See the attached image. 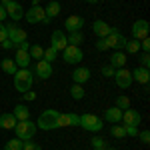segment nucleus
I'll return each instance as SVG.
<instances>
[{
	"label": "nucleus",
	"instance_id": "f257e3e1",
	"mask_svg": "<svg viewBox=\"0 0 150 150\" xmlns=\"http://www.w3.org/2000/svg\"><path fill=\"white\" fill-rule=\"evenodd\" d=\"M58 116L60 112L54 110V108H46L44 112H40L38 116V120H36V128H40V130H54L58 128Z\"/></svg>",
	"mask_w": 150,
	"mask_h": 150
},
{
	"label": "nucleus",
	"instance_id": "f03ea898",
	"mask_svg": "<svg viewBox=\"0 0 150 150\" xmlns=\"http://www.w3.org/2000/svg\"><path fill=\"white\" fill-rule=\"evenodd\" d=\"M32 84H34V72H30L28 68L16 70V74H14V88L18 92H22V94L28 92L32 88Z\"/></svg>",
	"mask_w": 150,
	"mask_h": 150
},
{
	"label": "nucleus",
	"instance_id": "7ed1b4c3",
	"mask_svg": "<svg viewBox=\"0 0 150 150\" xmlns=\"http://www.w3.org/2000/svg\"><path fill=\"white\" fill-rule=\"evenodd\" d=\"M36 122H32L30 118L28 120H20V122H16V126H14V132H16V138L20 140H32L36 134Z\"/></svg>",
	"mask_w": 150,
	"mask_h": 150
},
{
	"label": "nucleus",
	"instance_id": "20e7f679",
	"mask_svg": "<svg viewBox=\"0 0 150 150\" xmlns=\"http://www.w3.org/2000/svg\"><path fill=\"white\" fill-rule=\"evenodd\" d=\"M24 18H26V22H28V24H38V22L50 24V20H52V18H48V16H46V12H44L42 6H30L28 10L24 12Z\"/></svg>",
	"mask_w": 150,
	"mask_h": 150
},
{
	"label": "nucleus",
	"instance_id": "39448f33",
	"mask_svg": "<svg viewBox=\"0 0 150 150\" xmlns=\"http://www.w3.org/2000/svg\"><path fill=\"white\" fill-rule=\"evenodd\" d=\"M78 126H82L88 132H100L104 128V122H102V118H98L96 114H82Z\"/></svg>",
	"mask_w": 150,
	"mask_h": 150
},
{
	"label": "nucleus",
	"instance_id": "423d86ee",
	"mask_svg": "<svg viewBox=\"0 0 150 150\" xmlns=\"http://www.w3.org/2000/svg\"><path fill=\"white\" fill-rule=\"evenodd\" d=\"M0 4L6 8V16H10V20L18 22L20 18H24V8L20 6V2H16V0H0Z\"/></svg>",
	"mask_w": 150,
	"mask_h": 150
},
{
	"label": "nucleus",
	"instance_id": "0eeeda50",
	"mask_svg": "<svg viewBox=\"0 0 150 150\" xmlns=\"http://www.w3.org/2000/svg\"><path fill=\"white\" fill-rule=\"evenodd\" d=\"M82 58H84V52H82L80 46L68 44V46L62 50V60H64L66 64H78V62H82Z\"/></svg>",
	"mask_w": 150,
	"mask_h": 150
},
{
	"label": "nucleus",
	"instance_id": "6e6552de",
	"mask_svg": "<svg viewBox=\"0 0 150 150\" xmlns=\"http://www.w3.org/2000/svg\"><path fill=\"white\" fill-rule=\"evenodd\" d=\"M6 30H8V40H10L14 46H16V44H20V42H26V40H28L26 30L20 28L18 24H6Z\"/></svg>",
	"mask_w": 150,
	"mask_h": 150
},
{
	"label": "nucleus",
	"instance_id": "1a4fd4ad",
	"mask_svg": "<svg viewBox=\"0 0 150 150\" xmlns=\"http://www.w3.org/2000/svg\"><path fill=\"white\" fill-rule=\"evenodd\" d=\"M106 42H108V48H114V50H124V46H126V36L122 34L120 30H116V28H112V32L106 36Z\"/></svg>",
	"mask_w": 150,
	"mask_h": 150
},
{
	"label": "nucleus",
	"instance_id": "9d476101",
	"mask_svg": "<svg viewBox=\"0 0 150 150\" xmlns=\"http://www.w3.org/2000/svg\"><path fill=\"white\" fill-rule=\"evenodd\" d=\"M132 38L134 40H144V38H148V34H150V24H148V20H136V22L132 24Z\"/></svg>",
	"mask_w": 150,
	"mask_h": 150
},
{
	"label": "nucleus",
	"instance_id": "9b49d317",
	"mask_svg": "<svg viewBox=\"0 0 150 150\" xmlns=\"http://www.w3.org/2000/svg\"><path fill=\"white\" fill-rule=\"evenodd\" d=\"M112 78H114L118 88H128V86L132 84V74H130V70H128L126 66H124V68H116Z\"/></svg>",
	"mask_w": 150,
	"mask_h": 150
},
{
	"label": "nucleus",
	"instance_id": "f8f14e48",
	"mask_svg": "<svg viewBox=\"0 0 150 150\" xmlns=\"http://www.w3.org/2000/svg\"><path fill=\"white\" fill-rule=\"evenodd\" d=\"M50 46L58 50V52H62L64 48L68 46V40H66V32L64 30H54L52 36H50Z\"/></svg>",
	"mask_w": 150,
	"mask_h": 150
},
{
	"label": "nucleus",
	"instance_id": "ddd939ff",
	"mask_svg": "<svg viewBox=\"0 0 150 150\" xmlns=\"http://www.w3.org/2000/svg\"><path fill=\"white\" fill-rule=\"evenodd\" d=\"M34 76H38L40 80H48V78L52 76V64L46 62V60H36Z\"/></svg>",
	"mask_w": 150,
	"mask_h": 150
},
{
	"label": "nucleus",
	"instance_id": "4468645a",
	"mask_svg": "<svg viewBox=\"0 0 150 150\" xmlns=\"http://www.w3.org/2000/svg\"><path fill=\"white\" fill-rule=\"evenodd\" d=\"M82 26H84V18L78 16V14H72L64 20V30L66 32H78V30H82Z\"/></svg>",
	"mask_w": 150,
	"mask_h": 150
},
{
	"label": "nucleus",
	"instance_id": "2eb2a0df",
	"mask_svg": "<svg viewBox=\"0 0 150 150\" xmlns=\"http://www.w3.org/2000/svg\"><path fill=\"white\" fill-rule=\"evenodd\" d=\"M140 120H142V116H140L138 110H134V108H126V110H122V120H120V122L130 124V126H138Z\"/></svg>",
	"mask_w": 150,
	"mask_h": 150
},
{
	"label": "nucleus",
	"instance_id": "dca6fc26",
	"mask_svg": "<svg viewBox=\"0 0 150 150\" xmlns=\"http://www.w3.org/2000/svg\"><path fill=\"white\" fill-rule=\"evenodd\" d=\"M130 74H132V82H138V84H148L150 80V72L148 68H142V66H136L134 70H130Z\"/></svg>",
	"mask_w": 150,
	"mask_h": 150
},
{
	"label": "nucleus",
	"instance_id": "f3484780",
	"mask_svg": "<svg viewBox=\"0 0 150 150\" xmlns=\"http://www.w3.org/2000/svg\"><path fill=\"white\" fill-rule=\"evenodd\" d=\"M72 80H74V84H84V82H88L90 80V68H86V66L74 68V72H72Z\"/></svg>",
	"mask_w": 150,
	"mask_h": 150
},
{
	"label": "nucleus",
	"instance_id": "a211bd4d",
	"mask_svg": "<svg viewBox=\"0 0 150 150\" xmlns=\"http://www.w3.org/2000/svg\"><path fill=\"white\" fill-rule=\"evenodd\" d=\"M92 32L98 38H106V36L112 32V26H108V24L104 22V20H94V24H92Z\"/></svg>",
	"mask_w": 150,
	"mask_h": 150
},
{
	"label": "nucleus",
	"instance_id": "6ab92c4d",
	"mask_svg": "<svg viewBox=\"0 0 150 150\" xmlns=\"http://www.w3.org/2000/svg\"><path fill=\"white\" fill-rule=\"evenodd\" d=\"M14 64L18 66V68H28V64H30V54H28V50H16V54H14Z\"/></svg>",
	"mask_w": 150,
	"mask_h": 150
},
{
	"label": "nucleus",
	"instance_id": "aec40b11",
	"mask_svg": "<svg viewBox=\"0 0 150 150\" xmlns=\"http://www.w3.org/2000/svg\"><path fill=\"white\" fill-rule=\"evenodd\" d=\"M126 62H128L126 52H122V50H114V52H112V56H110V66H114V68H124Z\"/></svg>",
	"mask_w": 150,
	"mask_h": 150
},
{
	"label": "nucleus",
	"instance_id": "412c9836",
	"mask_svg": "<svg viewBox=\"0 0 150 150\" xmlns=\"http://www.w3.org/2000/svg\"><path fill=\"white\" fill-rule=\"evenodd\" d=\"M16 118L12 112H4V114H0V128H4V130H14L16 126Z\"/></svg>",
	"mask_w": 150,
	"mask_h": 150
},
{
	"label": "nucleus",
	"instance_id": "4be33fe9",
	"mask_svg": "<svg viewBox=\"0 0 150 150\" xmlns=\"http://www.w3.org/2000/svg\"><path fill=\"white\" fill-rule=\"evenodd\" d=\"M104 118H106L110 124H118V122L122 120V110H120V108H116V106H112V108H106Z\"/></svg>",
	"mask_w": 150,
	"mask_h": 150
},
{
	"label": "nucleus",
	"instance_id": "5701e85b",
	"mask_svg": "<svg viewBox=\"0 0 150 150\" xmlns=\"http://www.w3.org/2000/svg\"><path fill=\"white\" fill-rule=\"evenodd\" d=\"M12 114H14V118L20 122V120H28V118H30V110H28L24 104H16L14 110H12Z\"/></svg>",
	"mask_w": 150,
	"mask_h": 150
},
{
	"label": "nucleus",
	"instance_id": "b1692460",
	"mask_svg": "<svg viewBox=\"0 0 150 150\" xmlns=\"http://www.w3.org/2000/svg\"><path fill=\"white\" fill-rule=\"evenodd\" d=\"M60 10H62V8H60V2H58V0H50L46 4V8H44L48 18H56L58 14H60Z\"/></svg>",
	"mask_w": 150,
	"mask_h": 150
},
{
	"label": "nucleus",
	"instance_id": "393cba45",
	"mask_svg": "<svg viewBox=\"0 0 150 150\" xmlns=\"http://www.w3.org/2000/svg\"><path fill=\"white\" fill-rule=\"evenodd\" d=\"M0 66H2V70H4L6 74H10V76H14V74H16V70H18V66L14 64V60H12V58H2Z\"/></svg>",
	"mask_w": 150,
	"mask_h": 150
},
{
	"label": "nucleus",
	"instance_id": "a878e982",
	"mask_svg": "<svg viewBox=\"0 0 150 150\" xmlns=\"http://www.w3.org/2000/svg\"><path fill=\"white\" fill-rule=\"evenodd\" d=\"M70 96H72L74 100H82V98L86 96L84 86H82V84H72V86H70Z\"/></svg>",
	"mask_w": 150,
	"mask_h": 150
},
{
	"label": "nucleus",
	"instance_id": "bb28decb",
	"mask_svg": "<svg viewBox=\"0 0 150 150\" xmlns=\"http://www.w3.org/2000/svg\"><path fill=\"white\" fill-rule=\"evenodd\" d=\"M66 40H68V44H72V46H80L82 42H84V36H82L80 30L78 32H68Z\"/></svg>",
	"mask_w": 150,
	"mask_h": 150
},
{
	"label": "nucleus",
	"instance_id": "cd10ccee",
	"mask_svg": "<svg viewBox=\"0 0 150 150\" xmlns=\"http://www.w3.org/2000/svg\"><path fill=\"white\" fill-rule=\"evenodd\" d=\"M28 54L32 60H42V54H44V48L40 46V44H30L28 48Z\"/></svg>",
	"mask_w": 150,
	"mask_h": 150
},
{
	"label": "nucleus",
	"instance_id": "c85d7f7f",
	"mask_svg": "<svg viewBox=\"0 0 150 150\" xmlns=\"http://www.w3.org/2000/svg\"><path fill=\"white\" fill-rule=\"evenodd\" d=\"M58 58V50H54L52 46H48V48H44V54H42V60H46V62H54Z\"/></svg>",
	"mask_w": 150,
	"mask_h": 150
},
{
	"label": "nucleus",
	"instance_id": "c756f323",
	"mask_svg": "<svg viewBox=\"0 0 150 150\" xmlns=\"http://www.w3.org/2000/svg\"><path fill=\"white\" fill-rule=\"evenodd\" d=\"M124 50H126L128 54H138V52H140V42L132 38V40H128V42H126V46H124Z\"/></svg>",
	"mask_w": 150,
	"mask_h": 150
},
{
	"label": "nucleus",
	"instance_id": "7c9ffc66",
	"mask_svg": "<svg viewBox=\"0 0 150 150\" xmlns=\"http://www.w3.org/2000/svg\"><path fill=\"white\" fill-rule=\"evenodd\" d=\"M22 144H24V140L12 138V140H8V142L4 144V150H22Z\"/></svg>",
	"mask_w": 150,
	"mask_h": 150
},
{
	"label": "nucleus",
	"instance_id": "2f4dec72",
	"mask_svg": "<svg viewBox=\"0 0 150 150\" xmlns=\"http://www.w3.org/2000/svg\"><path fill=\"white\" fill-rule=\"evenodd\" d=\"M110 134L114 136V138H126V132H124V124L120 126V124H112V128H110Z\"/></svg>",
	"mask_w": 150,
	"mask_h": 150
},
{
	"label": "nucleus",
	"instance_id": "473e14b6",
	"mask_svg": "<svg viewBox=\"0 0 150 150\" xmlns=\"http://www.w3.org/2000/svg\"><path fill=\"white\" fill-rule=\"evenodd\" d=\"M116 108H120V110L130 108V98H128V96H124V94H120V96L116 98Z\"/></svg>",
	"mask_w": 150,
	"mask_h": 150
},
{
	"label": "nucleus",
	"instance_id": "72a5a7b5",
	"mask_svg": "<svg viewBox=\"0 0 150 150\" xmlns=\"http://www.w3.org/2000/svg\"><path fill=\"white\" fill-rule=\"evenodd\" d=\"M70 126V112H60L58 116V128H66Z\"/></svg>",
	"mask_w": 150,
	"mask_h": 150
},
{
	"label": "nucleus",
	"instance_id": "f704fd0d",
	"mask_svg": "<svg viewBox=\"0 0 150 150\" xmlns=\"http://www.w3.org/2000/svg\"><path fill=\"white\" fill-rule=\"evenodd\" d=\"M90 144H92V148H100V150L106 148V140H104L102 136H94V138L90 140Z\"/></svg>",
	"mask_w": 150,
	"mask_h": 150
},
{
	"label": "nucleus",
	"instance_id": "c9c22d12",
	"mask_svg": "<svg viewBox=\"0 0 150 150\" xmlns=\"http://www.w3.org/2000/svg\"><path fill=\"white\" fill-rule=\"evenodd\" d=\"M22 150H42V146H40V144H36L34 140H24Z\"/></svg>",
	"mask_w": 150,
	"mask_h": 150
},
{
	"label": "nucleus",
	"instance_id": "e433bc0d",
	"mask_svg": "<svg viewBox=\"0 0 150 150\" xmlns=\"http://www.w3.org/2000/svg\"><path fill=\"white\" fill-rule=\"evenodd\" d=\"M124 132H126V136H130V138H136V136H138V126L124 124Z\"/></svg>",
	"mask_w": 150,
	"mask_h": 150
},
{
	"label": "nucleus",
	"instance_id": "4c0bfd02",
	"mask_svg": "<svg viewBox=\"0 0 150 150\" xmlns=\"http://www.w3.org/2000/svg\"><path fill=\"white\" fill-rule=\"evenodd\" d=\"M114 72H116V68H114V66H110V64L102 66V76H106V78H112Z\"/></svg>",
	"mask_w": 150,
	"mask_h": 150
},
{
	"label": "nucleus",
	"instance_id": "58836bf2",
	"mask_svg": "<svg viewBox=\"0 0 150 150\" xmlns=\"http://www.w3.org/2000/svg\"><path fill=\"white\" fill-rule=\"evenodd\" d=\"M140 66H142V68H148L150 66V54L148 52H142V54H140Z\"/></svg>",
	"mask_w": 150,
	"mask_h": 150
},
{
	"label": "nucleus",
	"instance_id": "ea45409f",
	"mask_svg": "<svg viewBox=\"0 0 150 150\" xmlns=\"http://www.w3.org/2000/svg\"><path fill=\"white\" fill-rule=\"evenodd\" d=\"M94 46H96V50H100V52H104V50H108V42H106V38H98Z\"/></svg>",
	"mask_w": 150,
	"mask_h": 150
},
{
	"label": "nucleus",
	"instance_id": "a19ab883",
	"mask_svg": "<svg viewBox=\"0 0 150 150\" xmlns=\"http://www.w3.org/2000/svg\"><path fill=\"white\" fill-rule=\"evenodd\" d=\"M140 50H142V52H150V38L140 40Z\"/></svg>",
	"mask_w": 150,
	"mask_h": 150
},
{
	"label": "nucleus",
	"instance_id": "79ce46f5",
	"mask_svg": "<svg viewBox=\"0 0 150 150\" xmlns=\"http://www.w3.org/2000/svg\"><path fill=\"white\" fill-rule=\"evenodd\" d=\"M140 142H142V144H148L150 142V132L148 130H142V132H140Z\"/></svg>",
	"mask_w": 150,
	"mask_h": 150
},
{
	"label": "nucleus",
	"instance_id": "37998d69",
	"mask_svg": "<svg viewBox=\"0 0 150 150\" xmlns=\"http://www.w3.org/2000/svg\"><path fill=\"white\" fill-rule=\"evenodd\" d=\"M78 124H80V116L70 112V126H78Z\"/></svg>",
	"mask_w": 150,
	"mask_h": 150
},
{
	"label": "nucleus",
	"instance_id": "c03bdc74",
	"mask_svg": "<svg viewBox=\"0 0 150 150\" xmlns=\"http://www.w3.org/2000/svg\"><path fill=\"white\" fill-rule=\"evenodd\" d=\"M6 38H8V30H6V24L0 22V42H2V40H6Z\"/></svg>",
	"mask_w": 150,
	"mask_h": 150
},
{
	"label": "nucleus",
	"instance_id": "a18cd8bd",
	"mask_svg": "<svg viewBox=\"0 0 150 150\" xmlns=\"http://www.w3.org/2000/svg\"><path fill=\"white\" fill-rule=\"evenodd\" d=\"M24 100H26V102H34L36 100V92H32V90L24 92Z\"/></svg>",
	"mask_w": 150,
	"mask_h": 150
},
{
	"label": "nucleus",
	"instance_id": "49530a36",
	"mask_svg": "<svg viewBox=\"0 0 150 150\" xmlns=\"http://www.w3.org/2000/svg\"><path fill=\"white\" fill-rule=\"evenodd\" d=\"M0 46L4 48V50H10V48H14V44H12L10 40H8V38H6V40H2V42H0Z\"/></svg>",
	"mask_w": 150,
	"mask_h": 150
},
{
	"label": "nucleus",
	"instance_id": "de8ad7c7",
	"mask_svg": "<svg viewBox=\"0 0 150 150\" xmlns=\"http://www.w3.org/2000/svg\"><path fill=\"white\" fill-rule=\"evenodd\" d=\"M16 50H28V48H30V44H28V40H26V42H20V44H16Z\"/></svg>",
	"mask_w": 150,
	"mask_h": 150
},
{
	"label": "nucleus",
	"instance_id": "09e8293b",
	"mask_svg": "<svg viewBox=\"0 0 150 150\" xmlns=\"http://www.w3.org/2000/svg\"><path fill=\"white\" fill-rule=\"evenodd\" d=\"M4 18H6V8H4V6L0 4V22H2Z\"/></svg>",
	"mask_w": 150,
	"mask_h": 150
},
{
	"label": "nucleus",
	"instance_id": "8fccbe9b",
	"mask_svg": "<svg viewBox=\"0 0 150 150\" xmlns=\"http://www.w3.org/2000/svg\"><path fill=\"white\" fill-rule=\"evenodd\" d=\"M86 2H88V4H98L100 0H86Z\"/></svg>",
	"mask_w": 150,
	"mask_h": 150
},
{
	"label": "nucleus",
	"instance_id": "3c124183",
	"mask_svg": "<svg viewBox=\"0 0 150 150\" xmlns=\"http://www.w3.org/2000/svg\"><path fill=\"white\" fill-rule=\"evenodd\" d=\"M32 6H40V0H32Z\"/></svg>",
	"mask_w": 150,
	"mask_h": 150
},
{
	"label": "nucleus",
	"instance_id": "603ef678",
	"mask_svg": "<svg viewBox=\"0 0 150 150\" xmlns=\"http://www.w3.org/2000/svg\"><path fill=\"white\" fill-rule=\"evenodd\" d=\"M92 150H100V148H92ZM104 150H106V148H104Z\"/></svg>",
	"mask_w": 150,
	"mask_h": 150
},
{
	"label": "nucleus",
	"instance_id": "864d4df0",
	"mask_svg": "<svg viewBox=\"0 0 150 150\" xmlns=\"http://www.w3.org/2000/svg\"><path fill=\"white\" fill-rule=\"evenodd\" d=\"M106 150H116V148H106Z\"/></svg>",
	"mask_w": 150,
	"mask_h": 150
},
{
	"label": "nucleus",
	"instance_id": "5fc2aeb1",
	"mask_svg": "<svg viewBox=\"0 0 150 150\" xmlns=\"http://www.w3.org/2000/svg\"><path fill=\"white\" fill-rule=\"evenodd\" d=\"M58 2H60V0H58Z\"/></svg>",
	"mask_w": 150,
	"mask_h": 150
}]
</instances>
